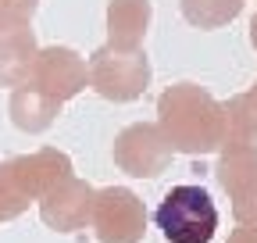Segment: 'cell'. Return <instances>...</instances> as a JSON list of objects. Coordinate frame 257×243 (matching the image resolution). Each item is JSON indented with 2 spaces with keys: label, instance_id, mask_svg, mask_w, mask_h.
<instances>
[{
  "label": "cell",
  "instance_id": "cell-16",
  "mask_svg": "<svg viewBox=\"0 0 257 243\" xmlns=\"http://www.w3.org/2000/svg\"><path fill=\"white\" fill-rule=\"evenodd\" d=\"M229 243H257V225H239L229 232Z\"/></svg>",
  "mask_w": 257,
  "mask_h": 243
},
{
  "label": "cell",
  "instance_id": "cell-8",
  "mask_svg": "<svg viewBox=\"0 0 257 243\" xmlns=\"http://www.w3.org/2000/svg\"><path fill=\"white\" fill-rule=\"evenodd\" d=\"M86 82H89V65L72 47H40L29 86L43 89V93H50L64 104V100L79 97L86 89Z\"/></svg>",
  "mask_w": 257,
  "mask_h": 243
},
{
  "label": "cell",
  "instance_id": "cell-14",
  "mask_svg": "<svg viewBox=\"0 0 257 243\" xmlns=\"http://www.w3.org/2000/svg\"><path fill=\"white\" fill-rule=\"evenodd\" d=\"M229 114V140L225 143H257V89L232 97L225 104Z\"/></svg>",
  "mask_w": 257,
  "mask_h": 243
},
{
  "label": "cell",
  "instance_id": "cell-4",
  "mask_svg": "<svg viewBox=\"0 0 257 243\" xmlns=\"http://www.w3.org/2000/svg\"><path fill=\"white\" fill-rule=\"evenodd\" d=\"M89 86L114 104H128L150 86V61L143 50H118L107 43L89 54Z\"/></svg>",
  "mask_w": 257,
  "mask_h": 243
},
{
  "label": "cell",
  "instance_id": "cell-15",
  "mask_svg": "<svg viewBox=\"0 0 257 243\" xmlns=\"http://www.w3.org/2000/svg\"><path fill=\"white\" fill-rule=\"evenodd\" d=\"M40 0H0V18H11V22H32Z\"/></svg>",
  "mask_w": 257,
  "mask_h": 243
},
{
  "label": "cell",
  "instance_id": "cell-13",
  "mask_svg": "<svg viewBox=\"0 0 257 243\" xmlns=\"http://www.w3.org/2000/svg\"><path fill=\"white\" fill-rule=\"evenodd\" d=\"M179 8H182V18L189 25L221 29L243 11V0H179Z\"/></svg>",
  "mask_w": 257,
  "mask_h": 243
},
{
  "label": "cell",
  "instance_id": "cell-12",
  "mask_svg": "<svg viewBox=\"0 0 257 243\" xmlns=\"http://www.w3.org/2000/svg\"><path fill=\"white\" fill-rule=\"evenodd\" d=\"M8 111H11V122L22 133H43V129L54 126V118L61 114V100L25 82V86H18L11 93Z\"/></svg>",
  "mask_w": 257,
  "mask_h": 243
},
{
  "label": "cell",
  "instance_id": "cell-2",
  "mask_svg": "<svg viewBox=\"0 0 257 243\" xmlns=\"http://www.w3.org/2000/svg\"><path fill=\"white\" fill-rule=\"evenodd\" d=\"M72 175V161L68 154H61L54 147H43L36 154L25 158H11L0 165V197H4L11 218L22 215L29 207V200H43L61 179Z\"/></svg>",
  "mask_w": 257,
  "mask_h": 243
},
{
  "label": "cell",
  "instance_id": "cell-11",
  "mask_svg": "<svg viewBox=\"0 0 257 243\" xmlns=\"http://www.w3.org/2000/svg\"><path fill=\"white\" fill-rule=\"evenodd\" d=\"M150 15V0H107V43L118 50H143Z\"/></svg>",
  "mask_w": 257,
  "mask_h": 243
},
{
  "label": "cell",
  "instance_id": "cell-7",
  "mask_svg": "<svg viewBox=\"0 0 257 243\" xmlns=\"http://www.w3.org/2000/svg\"><path fill=\"white\" fill-rule=\"evenodd\" d=\"M172 143L165 136L161 126H150V122H136L118 133L114 140V165L136 179H154L172 165Z\"/></svg>",
  "mask_w": 257,
  "mask_h": 243
},
{
  "label": "cell",
  "instance_id": "cell-17",
  "mask_svg": "<svg viewBox=\"0 0 257 243\" xmlns=\"http://www.w3.org/2000/svg\"><path fill=\"white\" fill-rule=\"evenodd\" d=\"M250 43H253V50H257V15L250 18Z\"/></svg>",
  "mask_w": 257,
  "mask_h": 243
},
{
  "label": "cell",
  "instance_id": "cell-3",
  "mask_svg": "<svg viewBox=\"0 0 257 243\" xmlns=\"http://www.w3.org/2000/svg\"><path fill=\"white\" fill-rule=\"evenodd\" d=\"M168 243H211L218 232V207L204 186H172L154 215Z\"/></svg>",
  "mask_w": 257,
  "mask_h": 243
},
{
  "label": "cell",
  "instance_id": "cell-9",
  "mask_svg": "<svg viewBox=\"0 0 257 243\" xmlns=\"http://www.w3.org/2000/svg\"><path fill=\"white\" fill-rule=\"evenodd\" d=\"M93 204H96V190L86 179L68 175L40 200V215L57 232H79L93 222Z\"/></svg>",
  "mask_w": 257,
  "mask_h": 243
},
{
  "label": "cell",
  "instance_id": "cell-6",
  "mask_svg": "<svg viewBox=\"0 0 257 243\" xmlns=\"http://www.w3.org/2000/svg\"><path fill=\"white\" fill-rule=\"evenodd\" d=\"M214 175L232 200L236 222L257 225V147L253 143H225Z\"/></svg>",
  "mask_w": 257,
  "mask_h": 243
},
{
  "label": "cell",
  "instance_id": "cell-10",
  "mask_svg": "<svg viewBox=\"0 0 257 243\" xmlns=\"http://www.w3.org/2000/svg\"><path fill=\"white\" fill-rule=\"evenodd\" d=\"M36 36H32V22H11L0 18V86H25L36 65Z\"/></svg>",
  "mask_w": 257,
  "mask_h": 243
},
{
  "label": "cell",
  "instance_id": "cell-18",
  "mask_svg": "<svg viewBox=\"0 0 257 243\" xmlns=\"http://www.w3.org/2000/svg\"><path fill=\"white\" fill-rule=\"evenodd\" d=\"M253 89H257V82H253Z\"/></svg>",
  "mask_w": 257,
  "mask_h": 243
},
{
  "label": "cell",
  "instance_id": "cell-5",
  "mask_svg": "<svg viewBox=\"0 0 257 243\" xmlns=\"http://www.w3.org/2000/svg\"><path fill=\"white\" fill-rule=\"evenodd\" d=\"M89 225L100 243H140L147 232V207L133 190L107 186V190H96Z\"/></svg>",
  "mask_w": 257,
  "mask_h": 243
},
{
  "label": "cell",
  "instance_id": "cell-1",
  "mask_svg": "<svg viewBox=\"0 0 257 243\" xmlns=\"http://www.w3.org/2000/svg\"><path fill=\"white\" fill-rule=\"evenodd\" d=\"M157 126L182 154H211L229 140V114L204 86L175 82L157 97Z\"/></svg>",
  "mask_w": 257,
  "mask_h": 243
}]
</instances>
